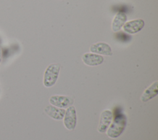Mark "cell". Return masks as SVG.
<instances>
[{
	"instance_id": "12",
	"label": "cell",
	"mask_w": 158,
	"mask_h": 140,
	"mask_svg": "<svg viewBox=\"0 0 158 140\" xmlns=\"http://www.w3.org/2000/svg\"><path fill=\"white\" fill-rule=\"evenodd\" d=\"M1 61H2V50H1V49L0 48V64L1 63Z\"/></svg>"
},
{
	"instance_id": "11",
	"label": "cell",
	"mask_w": 158,
	"mask_h": 140,
	"mask_svg": "<svg viewBox=\"0 0 158 140\" xmlns=\"http://www.w3.org/2000/svg\"><path fill=\"white\" fill-rule=\"evenodd\" d=\"M127 21V15L122 12H118L115 16L112 23V29L114 31L116 32L119 31L121 28L124 25Z\"/></svg>"
},
{
	"instance_id": "13",
	"label": "cell",
	"mask_w": 158,
	"mask_h": 140,
	"mask_svg": "<svg viewBox=\"0 0 158 140\" xmlns=\"http://www.w3.org/2000/svg\"><path fill=\"white\" fill-rule=\"evenodd\" d=\"M0 89H1V88H0Z\"/></svg>"
},
{
	"instance_id": "1",
	"label": "cell",
	"mask_w": 158,
	"mask_h": 140,
	"mask_svg": "<svg viewBox=\"0 0 158 140\" xmlns=\"http://www.w3.org/2000/svg\"><path fill=\"white\" fill-rule=\"evenodd\" d=\"M127 123V119L124 114L115 116L114 120L107 130V134L111 138H118L124 131Z\"/></svg>"
},
{
	"instance_id": "8",
	"label": "cell",
	"mask_w": 158,
	"mask_h": 140,
	"mask_svg": "<svg viewBox=\"0 0 158 140\" xmlns=\"http://www.w3.org/2000/svg\"><path fill=\"white\" fill-rule=\"evenodd\" d=\"M82 60L85 64L94 66L102 64L104 61V58L102 56L96 53H86L83 55Z\"/></svg>"
},
{
	"instance_id": "4",
	"label": "cell",
	"mask_w": 158,
	"mask_h": 140,
	"mask_svg": "<svg viewBox=\"0 0 158 140\" xmlns=\"http://www.w3.org/2000/svg\"><path fill=\"white\" fill-rule=\"evenodd\" d=\"M73 102V99L69 96L52 95L49 98V103L51 105L62 109L72 106Z\"/></svg>"
},
{
	"instance_id": "3",
	"label": "cell",
	"mask_w": 158,
	"mask_h": 140,
	"mask_svg": "<svg viewBox=\"0 0 158 140\" xmlns=\"http://www.w3.org/2000/svg\"><path fill=\"white\" fill-rule=\"evenodd\" d=\"M64 125L69 130H73L77 125V113L74 106H71L67 108L64 117Z\"/></svg>"
},
{
	"instance_id": "9",
	"label": "cell",
	"mask_w": 158,
	"mask_h": 140,
	"mask_svg": "<svg viewBox=\"0 0 158 140\" xmlns=\"http://www.w3.org/2000/svg\"><path fill=\"white\" fill-rule=\"evenodd\" d=\"M44 112L46 114L52 119L57 120L63 119L65 110L62 108H59L52 105L46 106L44 108Z\"/></svg>"
},
{
	"instance_id": "7",
	"label": "cell",
	"mask_w": 158,
	"mask_h": 140,
	"mask_svg": "<svg viewBox=\"0 0 158 140\" xmlns=\"http://www.w3.org/2000/svg\"><path fill=\"white\" fill-rule=\"evenodd\" d=\"M90 51L92 53L110 56L112 55L111 47L109 44L105 42H98L91 45Z\"/></svg>"
},
{
	"instance_id": "5",
	"label": "cell",
	"mask_w": 158,
	"mask_h": 140,
	"mask_svg": "<svg viewBox=\"0 0 158 140\" xmlns=\"http://www.w3.org/2000/svg\"><path fill=\"white\" fill-rule=\"evenodd\" d=\"M113 118L112 112L110 110H104L102 112L98 130L100 133H104L110 126Z\"/></svg>"
},
{
	"instance_id": "6",
	"label": "cell",
	"mask_w": 158,
	"mask_h": 140,
	"mask_svg": "<svg viewBox=\"0 0 158 140\" xmlns=\"http://www.w3.org/2000/svg\"><path fill=\"white\" fill-rule=\"evenodd\" d=\"M144 26V21L141 19H136L127 22L123 26V30L129 34H135L142 29Z\"/></svg>"
},
{
	"instance_id": "2",
	"label": "cell",
	"mask_w": 158,
	"mask_h": 140,
	"mask_svg": "<svg viewBox=\"0 0 158 140\" xmlns=\"http://www.w3.org/2000/svg\"><path fill=\"white\" fill-rule=\"evenodd\" d=\"M60 68V65L57 63H52L48 66L44 72L43 79V84L45 87H51L56 84Z\"/></svg>"
},
{
	"instance_id": "10",
	"label": "cell",
	"mask_w": 158,
	"mask_h": 140,
	"mask_svg": "<svg viewBox=\"0 0 158 140\" xmlns=\"http://www.w3.org/2000/svg\"><path fill=\"white\" fill-rule=\"evenodd\" d=\"M158 94V82L156 81L152 84L148 88H147L142 95L141 96V100L143 102H146L156 97Z\"/></svg>"
}]
</instances>
